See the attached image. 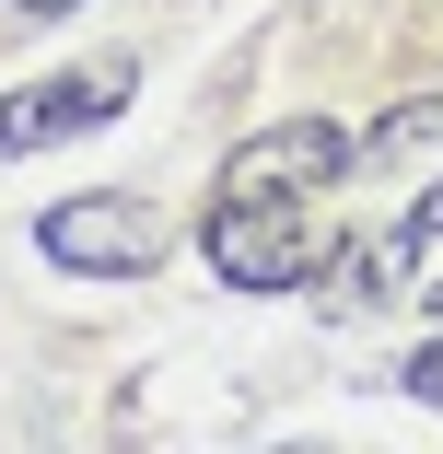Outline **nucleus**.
Masks as SVG:
<instances>
[{"label": "nucleus", "instance_id": "obj_1", "mask_svg": "<svg viewBox=\"0 0 443 454\" xmlns=\"http://www.w3.org/2000/svg\"><path fill=\"white\" fill-rule=\"evenodd\" d=\"M199 256H210V280H233V292H292L315 268V199H210Z\"/></svg>", "mask_w": 443, "mask_h": 454}, {"label": "nucleus", "instance_id": "obj_2", "mask_svg": "<svg viewBox=\"0 0 443 454\" xmlns=\"http://www.w3.org/2000/svg\"><path fill=\"white\" fill-rule=\"evenodd\" d=\"M338 175H350V129L281 117V129H257V140L222 152V199H315V187H338Z\"/></svg>", "mask_w": 443, "mask_h": 454}, {"label": "nucleus", "instance_id": "obj_3", "mask_svg": "<svg viewBox=\"0 0 443 454\" xmlns=\"http://www.w3.org/2000/svg\"><path fill=\"white\" fill-rule=\"evenodd\" d=\"M36 245H47V268L129 280V268H152V256H163V222H152L140 199H59V210L36 222Z\"/></svg>", "mask_w": 443, "mask_h": 454}, {"label": "nucleus", "instance_id": "obj_4", "mask_svg": "<svg viewBox=\"0 0 443 454\" xmlns=\"http://www.w3.org/2000/svg\"><path fill=\"white\" fill-rule=\"evenodd\" d=\"M129 106V59L106 70H59V82H24V94H0V152H47V140H82Z\"/></svg>", "mask_w": 443, "mask_h": 454}, {"label": "nucleus", "instance_id": "obj_5", "mask_svg": "<svg viewBox=\"0 0 443 454\" xmlns=\"http://www.w3.org/2000/svg\"><path fill=\"white\" fill-rule=\"evenodd\" d=\"M408 140H431V106H397V117L374 129V152H408Z\"/></svg>", "mask_w": 443, "mask_h": 454}, {"label": "nucleus", "instance_id": "obj_6", "mask_svg": "<svg viewBox=\"0 0 443 454\" xmlns=\"http://www.w3.org/2000/svg\"><path fill=\"white\" fill-rule=\"evenodd\" d=\"M408 396H431V408H443V338H431V349L408 361Z\"/></svg>", "mask_w": 443, "mask_h": 454}, {"label": "nucleus", "instance_id": "obj_7", "mask_svg": "<svg viewBox=\"0 0 443 454\" xmlns=\"http://www.w3.org/2000/svg\"><path fill=\"white\" fill-rule=\"evenodd\" d=\"M420 245H443V187H431V199L408 210V256H420Z\"/></svg>", "mask_w": 443, "mask_h": 454}, {"label": "nucleus", "instance_id": "obj_8", "mask_svg": "<svg viewBox=\"0 0 443 454\" xmlns=\"http://www.w3.org/2000/svg\"><path fill=\"white\" fill-rule=\"evenodd\" d=\"M12 12H36V24H59V12H82V0H12Z\"/></svg>", "mask_w": 443, "mask_h": 454}, {"label": "nucleus", "instance_id": "obj_9", "mask_svg": "<svg viewBox=\"0 0 443 454\" xmlns=\"http://www.w3.org/2000/svg\"><path fill=\"white\" fill-rule=\"evenodd\" d=\"M431 303H443V280H431Z\"/></svg>", "mask_w": 443, "mask_h": 454}]
</instances>
